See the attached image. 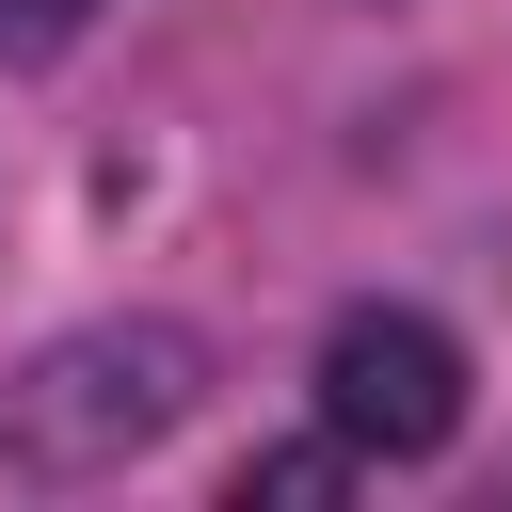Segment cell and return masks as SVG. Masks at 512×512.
Returning a JSON list of instances; mask_svg holds the SVG:
<instances>
[{"instance_id":"cell-3","label":"cell","mask_w":512,"mask_h":512,"mask_svg":"<svg viewBox=\"0 0 512 512\" xmlns=\"http://www.w3.org/2000/svg\"><path fill=\"white\" fill-rule=\"evenodd\" d=\"M320 496H352V448H336V432H304V448H256V464H240V512H320Z\"/></svg>"},{"instance_id":"cell-4","label":"cell","mask_w":512,"mask_h":512,"mask_svg":"<svg viewBox=\"0 0 512 512\" xmlns=\"http://www.w3.org/2000/svg\"><path fill=\"white\" fill-rule=\"evenodd\" d=\"M64 32H96V0H0V64H48Z\"/></svg>"},{"instance_id":"cell-1","label":"cell","mask_w":512,"mask_h":512,"mask_svg":"<svg viewBox=\"0 0 512 512\" xmlns=\"http://www.w3.org/2000/svg\"><path fill=\"white\" fill-rule=\"evenodd\" d=\"M192 400H208V336L192 320H80V336H48L0 384V448L32 480H96V464L160 448Z\"/></svg>"},{"instance_id":"cell-2","label":"cell","mask_w":512,"mask_h":512,"mask_svg":"<svg viewBox=\"0 0 512 512\" xmlns=\"http://www.w3.org/2000/svg\"><path fill=\"white\" fill-rule=\"evenodd\" d=\"M320 432H336L352 464H432V448L464 432V352H448V320L352 304V320L320 336Z\"/></svg>"}]
</instances>
